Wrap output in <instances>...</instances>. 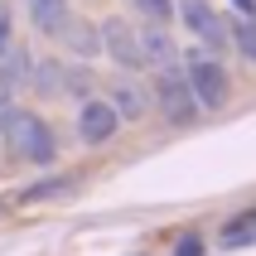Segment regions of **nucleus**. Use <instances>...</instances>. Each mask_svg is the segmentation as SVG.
<instances>
[{
    "label": "nucleus",
    "mask_w": 256,
    "mask_h": 256,
    "mask_svg": "<svg viewBox=\"0 0 256 256\" xmlns=\"http://www.w3.org/2000/svg\"><path fill=\"white\" fill-rule=\"evenodd\" d=\"M0 136H5V150L29 160V164H54V155H58L54 130L44 126L34 112H24V106H10L0 116Z\"/></svg>",
    "instance_id": "1"
},
{
    "label": "nucleus",
    "mask_w": 256,
    "mask_h": 256,
    "mask_svg": "<svg viewBox=\"0 0 256 256\" xmlns=\"http://www.w3.org/2000/svg\"><path fill=\"white\" fill-rule=\"evenodd\" d=\"M184 78H188V92H194V102H198V112H218V106H228V72H222V63H218L213 54H203V48H188L184 54Z\"/></svg>",
    "instance_id": "2"
},
{
    "label": "nucleus",
    "mask_w": 256,
    "mask_h": 256,
    "mask_svg": "<svg viewBox=\"0 0 256 256\" xmlns=\"http://www.w3.org/2000/svg\"><path fill=\"white\" fill-rule=\"evenodd\" d=\"M155 102H160V116L174 121V126H188L198 116V102L188 92V78L179 68H160V82H155Z\"/></svg>",
    "instance_id": "3"
},
{
    "label": "nucleus",
    "mask_w": 256,
    "mask_h": 256,
    "mask_svg": "<svg viewBox=\"0 0 256 256\" xmlns=\"http://www.w3.org/2000/svg\"><path fill=\"white\" fill-rule=\"evenodd\" d=\"M102 54L112 58L116 68H145V58H140V29L130 24V20H121V14H112V20H102Z\"/></svg>",
    "instance_id": "4"
},
{
    "label": "nucleus",
    "mask_w": 256,
    "mask_h": 256,
    "mask_svg": "<svg viewBox=\"0 0 256 256\" xmlns=\"http://www.w3.org/2000/svg\"><path fill=\"white\" fill-rule=\"evenodd\" d=\"M174 10H179V20L188 24V34H198L203 48H222V44H228V24H222V14H218L208 0H174Z\"/></svg>",
    "instance_id": "5"
},
{
    "label": "nucleus",
    "mask_w": 256,
    "mask_h": 256,
    "mask_svg": "<svg viewBox=\"0 0 256 256\" xmlns=\"http://www.w3.org/2000/svg\"><path fill=\"white\" fill-rule=\"evenodd\" d=\"M116 126H121V116H116L106 102L87 97L82 106H78V136H82V145H106L116 136Z\"/></svg>",
    "instance_id": "6"
},
{
    "label": "nucleus",
    "mask_w": 256,
    "mask_h": 256,
    "mask_svg": "<svg viewBox=\"0 0 256 256\" xmlns=\"http://www.w3.org/2000/svg\"><path fill=\"white\" fill-rule=\"evenodd\" d=\"M140 58L150 68H179V48H174V39L164 34V24H145L140 29Z\"/></svg>",
    "instance_id": "7"
},
{
    "label": "nucleus",
    "mask_w": 256,
    "mask_h": 256,
    "mask_svg": "<svg viewBox=\"0 0 256 256\" xmlns=\"http://www.w3.org/2000/svg\"><path fill=\"white\" fill-rule=\"evenodd\" d=\"M121 121H140L145 112H150V97H145V87L140 82H130V78H121V82L112 87V102H106Z\"/></svg>",
    "instance_id": "8"
},
{
    "label": "nucleus",
    "mask_w": 256,
    "mask_h": 256,
    "mask_svg": "<svg viewBox=\"0 0 256 256\" xmlns=\"http://www.w3.org/2000/svg\"><path fill=\"white\" fill-rule=\"evenodd\" d=\"M58 39H63V48H68L72 58H82V63H87V58H102V34L87 24V20H68Z\"/></svg>",
    "instance_id": "9"
},
{
    "label": "nucleus",
    "mask_w": 256,
    "mask_h": 256,
    "mask_svg": "<svg viewBox=\"0 0 256 256\" xmlns=\"http://www.w3.org/2000/svg\"><path fill=\"white\" fill-rule=\"evenodd\" d=\"M29 63H34V58L24 54V48H14V44H5V48H0V92H20V87L29 82Z\"/></svg>",
    "instance_id": "10"
},
{
    "label": "nucleus",
    "mask_w": 256,
    "mask_h": 256,
    "mask_svg": "<svg viewBox=\"0 0 256 256\" xmlns=\"http://www.w3.org/2000/svg\"><path fill=\"white\" fill-rule=\"evenodd\" d=\"M29 20H34V29L39 34H63V24L72 20V10H68V0H29Z\"/></svg>",
    "instance_id": "11"
},
{
    "label": "nucleus",
    "mask_w": 256,
    "mask_h": 256,
    "mask_svg": "<svg viewBox=\"0 0 256 256\" xmlns=\"http://www.w3.org/2000/svg\"><path fill=\"white\" fill-rule=\"evenodd\" d=\"M29 82L39 97H58V87H63V63L58 58H44V63H29Z\"/></svg>",
    "instance_id": "12"
},
{
    "label": "nucleus",
    "mask_w": 256,
    "mask_h": 256,
    "mask_svg": "<svg viewBox=\"0 0 256 256\" xmlns=\"http://www.w3.org/2000/svg\"><path fill=\"white\" fill-rule=\"evenodd\" d=\"M228 44H237V54L256 63V20H232V29H228Z\"/></svg>",
    "instance_id": "13"
},
{
    "label": "nucleus",
    "mask_w": 256,
    "mask_h": 256,
    "mask_svg": "<svg viewBox=\"0 0 256 256\" xmlns=\"http://www.w3.org/2000/svg\"><path fill=\"white\" fill-rule=\"evenodd\" d=\"M87 92H92V72H87V63H82V68H63V87H58V97H78V102H82Z\"/></svg>",
    "instance_id": "14"
},
{
    "label": "nucleus",
    "mask_w": 256,
    "mask_h": 256,
    "mask_svg": "<svg viewBox=\"0 0 256 256\" xmlns=\"http://www.w3.org/2000/svg\"><path fill=\"white\" fill-rule=\"evenodd\" d=\"M72 179H39V184L24 188V203H39V198H58V194H68Z\"/></svg>",
    "instance_id": "15"
},
{
    "label": "nucleus",
    "mask_w": 256,
    "mask_h": 256,
    "mask_svg": "<svg viewBox=\"0 0 256 256\" xmlns=\"http://www.w3.org/2000/svg\"><path fill=\"white\" fill-rule=\"evenodd\" d=\"M136 10H140L150 24H164V20L174 14V0H136Z\"/></svg>",
    "instance_id": "16"
},
{
    "label": "nucleus",
    "mask_w": 256,
    "mask_h": 256,
    "mask_svg": "<svg viewBox=\"0 0 256 256\" xmlns=\"http://www.w3.org/2000/svg\"><path fill=\"white\" fill-rule=\"evenodd\" d=\"M179 256H203V242H194V237H184V242H179Z\"/></svg>",
    "instance_id": "17"
},
{
    "label": "nucleus",
    "mask_w": 256,
    "mask_h": 256,
    "mask_svg": "<svg viewBox=\"0 0 256 256\" xmlns=\"http://www.w3.org/2000/svg\"><path fill=\"white\" fill-rule=\"evenodd\" d=\"M10 44V10H0V48Z\"/></svg>",
    "instance_id": "18"
},
{
    "label": "nucleus",
    "mask_w": 256,
    "mask_h": 256,
    "mask_svg": "<svg viewBox=\"0 0 256 256\" xmlns=\"http://www.w3.org/2000/svg\"><path fill=\"white\" fill-rule=\"evenodd\" d=\"M237 5H242V10H252V5H256V0H237Z\"/></svg>",
    "instance_id": "19"
}]
</instances>
